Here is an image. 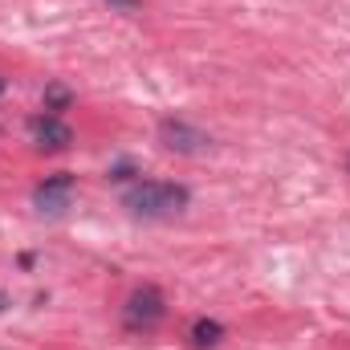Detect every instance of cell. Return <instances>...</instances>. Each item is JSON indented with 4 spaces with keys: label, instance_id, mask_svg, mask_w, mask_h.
I'll list each match as a JSON object with an SVG mask.
<instances>
[{
    "label": "cell",
    "instance_id": "obj_1",
    "mask_svg": "<svg viewBox=\"0 0 350 350\" xmlns=\"http://www.w3.org/2000/svg\"><path fill=\"white\" fill-rule=\"evenodd\" d=\"M122 204L139 220H172L191 204V191L183 183H167V179H139L122 191Z\"/></svg>",
    "mask_w": 350,
    "mask_h": 350
},
{
    "label": "cell",
    "instance_id": "obj_2",
    "mask_svg": "<svg viewBox=\"0 0 350 350\" xmlns=\"http://www.w3.org/2000/svg\"><path fill=\"white\" fill-rule=\"evenodd\" d=\"M167 318V301H163V293L155 289V285H139L131 297H126V306H122V326L126 330H155L159 322Z\"/></svg>",
    "mask_w": 350,
    "mask_h": 350
},
{
    "label": "cell",
    "instance_id": "obj_3",
    "mask_svg": "<svg viewBox=\"0 0 350 350\" xmlns=\"http://www.w3.org/2000/svg\"><path fill=\"white\" fill-rule=\"evenodd\" d=\"M74 191H78V179L66 172L49 175L45 183H37V191H33V208L41 212V216H62L70 204H74Z\"/></svg>",
    "mask_w": 350,
    "mask_h": 350
},
{
    "label": "cell",
    "instance_id": "obj_4",
    "mask_svg": "<svg viewBox=\"0 0 350 350\" xmlns=\"http://www.w3.org/2000/svg\"><path fill=\"white\" fill-rule=\"evenodd\" d=\"M159 143H163L167 151H175V155H204L212 139H208L200 126L183 122V118H163V122H159Z\"/></svg>",
    "mask_w": 350,
    "mask_h": 350
},
{
    "label": "cell",
    "instance_id": "obj_5",
    "mask_svg": "<svg viewBox=\"0 0 350 350\" xmlns=\"http://www.w3.org/2000/svg\"><path fill=\"white\" fill-rule=\"evenodd\" d=\"M29 139L41 151H66L74 143V131L62 122V114H37V118H29Z\"/></svg>",
    "mask_w": 350,
    "mask_h": 350
},
{
    "label": "cell",
    "instance_id": "obj_6",
    "mask_svg": "<svg viewBox=\"0 0 350 350\" xmlns=\"http://www.w3.org/2000/svg\"><path fill=\"white\" fill-rule=\"evenodd\" d=\"M220 338H224V326H220V322H212V318H200V322L191 326V342H196L200 350L216 347Z\"/></svg>",
    "mask_w": 350,
    "mask_h": 350
},
{
    "label": "cell",
    "instance_id": "obj_7",
    "mask_svg": "<svg viewBox=\"0 0 350 350\" xmlns=\"http://www.w3.org/2000/svg\"><path fill=\"white\" fill-rule=\"evenodd\" d=\"M70 106H74V94L66 86L53 82V86L45 90V114H62V110H70Z\"/></svg>",
    "mask_w": 350,
    "mask_h": 350
},
{
    "label": "cell",
    "instance_id": "obj_8",
    "mask_svg": "<svg viewBox=\"0 0 350 350\" xmlns=\"http://www.w3.org/2000/svg\"><path fill=\"white\" fill-rule=\"evenodd\" d=\"M131 172H135V167H131V163H118V167H114V172H110V179H114V183H122V179H131Z\"/></svg>",
    "mask_w": 350,
    "mask_h": 350
},
{
    "label": "cell",
    "instance_id": "obj_9",
    "mask_svg": "<svg viewBox=\"0 0 350 350\" xmlns=\"http://www.w3.org/2000/svg\"><path fill=\"white\" fill-rule=\"evenodd\" d=\"M110 4H114V8H126V12H131V8H139L143 0H110Z\"/></svg>",
    "mask_w": 350,
    "mask_h": 350
},
{
    "label": "cell",
    "instance_id": "obj_10",
    "mask_svg": "<svg viewBox=\"0 0 350 350\" xmlns=\"http://www.w3.org/2000/svg\"><path fill=\"white\" fill-rule=\"evenodd\" d=\"M4 306H8V301H4V293H0V310H4Z\"/></svg>",
    "mask_w": 350,
    "mask_h": 350
},
{
    "label": "cell",
    "instance_id": "obj_11",
    "mask_svg": "<svg viewBox=\"0 0 350 350\" xmlns=\"http://www.w3.org/2000/svg\"><path fill=\"white\" fill-rule=\"evenodd\" d=\"M0 94H4V78H0Z\"/></svg>",
    "mask_w": 350,
    "mask_h": 350
}]
</instances>
